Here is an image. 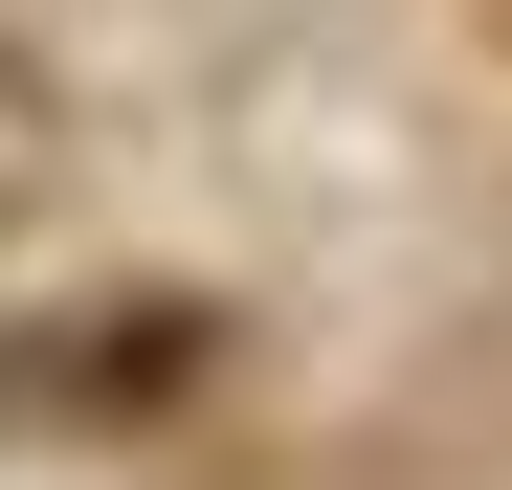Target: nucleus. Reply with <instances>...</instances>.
<instances>
[{
	"label": "nucleus",
	"instance_id": "1",
	"mask_svg": "<svg viewBox=\"0 0 512 490\" xmlns=\"http://www.w3.org/2000/svg\"><path fill=\"white\" fill-rule=\"evenodd\" d=\"M45 201H67V134H45V67H0V268L45 245Z\"/></svg>",
	"mask_w": 512,
	"mask_h": 490
}]
</instances>
